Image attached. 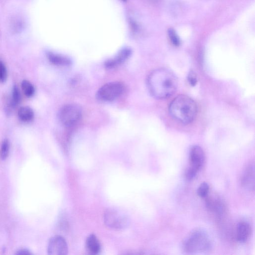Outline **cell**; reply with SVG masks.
Here are the masks:
<instances>
[{
    "label": "cell",
    "mask_w": 255,
    "mask_h": 255,
    "mask_svg": "<svg viewBox=\"0 0 255 255\" xmlns=\"http://www.w3.org/2000/svg\"><path fill=\"white\" fill-rule=\"evenodd\" d=\"M146 83L149 93L157 99L169 97L176 91L178 85L175 75L169 70L163 68L151 72Z\"/></svg>",
    "instance_id": "6da1fadb"
},
{
    "label": "cell",
    "mask_w": 255,
    "mask_h": 255,
    "mask_svg": "<svg viewBox=\"0 0 255 255\" xmlns=\"http://www.w3.org/2000/svg\"><path fill=\"white\" fill-rule=\"evenodd\" d=\"M197 112L194 101L186 95H179L174 98L169 106V112L173 119L184 124L191 123Z\"/></svg>",
    "instance_id": "7a4b0ae2"
},
{
    "label": "cell",
    "mask_w": 255,
    "mask_h": 255,
    "mask_svg": "<svg viewBox=\"0 0 255 255\" xmlns=\"http://www.w3.org/2000/svg\"><path fill=\"white\" fill-rule=\"evenodd\" d=\"M212 243L208 235L202 231L197 230L192 233L185 240L183 248L188 254L207 252L212 248Z\"/></svg>",
    "instance_id": "3957f363"
},
{
    "label": "cell",
    "mask_w": 255,
    "mask_h": 255,
    "mask_svg": "<svg viewBox=\"0 0 255 255\" xmlns=\"http://www.w3.org/2000/svg\"><path fill=\"white\" fill-rule=\"evenodd\" d=\"M104 220L108 227L115 230L125 229L129 224L128 216L123 211L115 208L106 210L104 215Z\"/></svg>",
    "instance_id": "277c9868"
},
{
    "label": "cell",
    "mask_w": 255,
    "mask_h": 255,
    "mask_svg": "<svg viewBox=\"0 0 255 255\" xmlns=\"http://www.w3.org/2000/svg\"><path fill=\"white\" fill-rule=\"evenodd\" d=\"M81 116V109L74 104L64 106L58 114L59 121L65 127H71L75 125L80 120Z\"/></svg>",
    "instance_id": "5b68a950"
},
{
    "label": "cell",
    "mask_w": 255,
    "mask_h": 255,
    "mask_svg": "<svg viewBox=\"0 0 255 255\" xmlns=\"http://www.w3.org/2000/svg\"><path fill=\"white\" fill-rule=\"evenodd\" d=\"M124 85L118 82L107 83L99 88L97 98L104 102H111L120 97L124 91Z\"/></svg>",
    "instance_id": "8992f818"
},
{
    "label": "cell",
    "mask_w": 255,
    "mask_h": 255,
    "mask_svg": "<svg viewBox=\"0 0 255 255\" xmlns=\"http://www.w3.org/2000/svg\"><path fill=\"white\" fill-rule=\"evenodd\" d=\"M68 249L66 241L62 237L54 236L51 238L48 244L47 252L50 255H65Z\"/></svg>",
    "instance_id": "52a82bcc"
},
{
    "label": "cell",
    "mask_w": 255,
    "mask_h": 255,
    "mask_svg": "<svg viewBox=\"0 0 255 255\" xmlns=\"http://www.w3.org/2000/svg\"><path fill=\"white\" fill-rule=\"evenodd\" d=\"M205 158V153L201 147L197 145L191 146L189 154V167L199 171L204 164Z\"/></svg>",
    "instance_id": "ba28073f"
},
{
    "label": "cell",
    "mask_w": 255,
    "mask_h": 255,
    "mask_svg": "<svg viewBox=\"0 0 255 255\" xmlns=\"http://www.w3.org/2000/svg\"><path fill=\"white\" fill-rule=\"evenodd\" d=\"M254 163H250L245 168L241 178V183L245 188L250 190H254L255 168Z\"/></svg>",
    "instance_id": "9c48e42d"
},
{
    "label": "cell",
    "mask_w": 255,
    "mask_h": 255,
    "mask_svg": "<svg viewBox=\"0 0 255 255\" xmlns=\"http://www.w3.org/2000/svg\"><path fill=\"white\" fill-rule=\"evenodd\" d=\"M206 198V205L211 212L218 216L222 215L225 210V204L218 197H208Z\"/></svg>",
    "instance_id": "30bf717a"
},
{
    "label": "cell",
    "mask_w": 255,
    "mask_h": 255,
    "mask_svg": "<svg viewBox=\"0 0 255 255\" xmlns=\"http://www.w3.org/2000/svg\"><path fill=\"white\" fill-rule=\"evenodd\" d=\"M131 53V50L129 48L122 49L113 58L110 59L105 62V67L108 69L116 67L125 62L130 56Z\"/></svg>",
    "instance_id": "8fae6325"
},
{
    "label": "cell",
    "mask_w": 255,
    "mask_h": 255,
    "mask_svg": "<svg viewBox=\"0 0 255 255\" xmlns=\"http://www.w3.org/2000/svg\"><path fill=\"white\" fill-rule=\"evenodd\" d=\"M251 234V227L247 222L241 221L238 223L236 227L237 240L241 243L247 241Z\"/></svg>",
    "instance_id": "7c38bea8"
},
{
    "label": "cell",
    "mask_w": 255,
    "mask_h": 255,
    "mask_svg": "<svg viewBox=\"0 0 255 255\" xmlns=\"http://www.w3.org/2000/svg\"><path fill=\"white\" fill-rule=\"evenodd\" d=\"M47 56L49 62L52 64L59 66H66L70 65L71 62L67 57L49 52Z\"/></svg>",
    "instance_id": "4fadbf2b"
},
{
    "label": "cell",
    "mask_w": 255,
    "mask_h": 255,
    "mask_svg": "<svg viewBox=\"0 0 255 255\" xmlns=\"http://www.w3.org/2000/svg\"><path fill=\"white\" fill-rule=\"evenodd\" d=\"M86 246L88 251L92 254H98L101 251V245L95 235L91 234L87 238Z\"/></svg>",
    "instance_id": "5bb4252c"
},
{
    "label": "cell",
    "mask_w": 255,
    "mask_h": 255,
    "mask_svg": "<svg viewBox=\"0 0 255 255\" xmlns=\"http://www.w3.org/2000/svg\"><path fill=\"white\" fill-rule=\"evenodd\" d=\"M17 115L21 121L28 122L31 121L34 118V112L32 109L28 106L20 107L17 112Z\"/></svg>",
    "instance_id": "9a60e30c"
},
{
    "label": "cell",
    "mask_w": 255,
    "mask_h": 255,
    "mask_svg": "<svg viewBox=\"0 0 255 255\" xmlns=\"http://www.w3.org/2000/svg\"><path fill=\"white\" fill-rule=\"evenodd\" d=\"M21 86L23 93L26 97H30L34 95L35 88L33 85L28 80H23Z\"/></svg>",
    "instance_id": "2e32d148"
},
{
    "label": "cell",
    "mask_w": 255,
    "mask_h": 255,
    "mask_svg": "<svg viewBox=\"0 0 255 255\" xmlns=\"http://www.w3.org/2000/svg\"><path fill=\"white\" fill-rule=\"evenodd\" d=\"M9 142L7 139H4L1 142L0 148V157L5 160L8 156L9 151Z\"/></svg>",
    "instance_id": "e0dca14e"
},
{
    "label": "cell",
    "mask_w": 255,
    "mask_h": 255,
    "mask_svg": "<svg viewBox=\"0 0 255 255\" xmlns=\"http://www.w3.org/2000/svg\"><path fill=\"white\" fill-rule=\"evenodd\" d=\"M21 100V94L19 89L16 86H14L11 95V104L13 106L17 105Z\"/></svg>",
    "instance_id": "ac0fdd59"
},
{
    "label": "cell",
    "mask_w": 255,
    "mask_h": 255,
    "mask_svg": "<svg viewBox=\"0 0 255 255\" xmlns=\"http://www.w3.org/2000/svg\"><path fill=\"white\" fill-rule=\"evenodd\" d=\"M209 191V184L206 182H203L198 187L197 193L199 197L205 198L208 195Z\"/></svg>",
    "instance_id": "d6986e66"
},
{
    "label": "cell",
    "mask_w": 255,
    "mask_h": 255,
    "mask_svg": "<svg viewBox=\"0 0 255 255\" xmlns=\"http://www.w3.org/2000/svg\"><path fill=\"white\" fill-rule=\"evenodd\" d=\"M169 38L172 44L175 46H178L180 44V41L175 31L172 28L168 30Z\"/></svg>",
    "instance_id": "ffe728a7"
},
{
    "label": "cell",
    "mask_w": 255,
    "mask_h": 255,
    "mask_svg": "<svg viewBox=\"0 0 255 255\" xmlns=\"http://www.w3.org/2000/svg\"><path fill=\"white\" fill-rule=\"evenodd\" d=\"M7 70L4 63L0 61V83H4L7 79Z\"/></svg>",
    "instance_id": "44dd1931"
},
{
    "label": "cell",
    "mask_w": 255,
    "mask_h": 255,
    "mask_svg": "<svg viewBox=\"0 0 255 255\" xmlns=\"http://www.w3.org/2000/svg\"><path fill=\"white\" fill-rule=\"evenodd\" d=\"M198 172L196 169L189 167L185 172V176L186 179L188 181L193 180L196 177Z\"/></svg>",
    "instance_id": "7402d4cb"
},
{
    "label": "cell",
    "mask_w": 255,
    "mask_h": 255,
    "mask_svg": "<svg viewBox=\"0 0 255 255\" xmlns=\"http://www.w3.org/2000/svg\"><path fill=\"white\" fill-rule=\"evenodd\" d=\"M188 81L192 86L196 85L197 82V78L196 73L193 71H191L188 75Z\"/></svg>",
    "instance_id": "603a6c76"
},
{
    "label": "cell",
    "mask_w": 255,
    "mask_h": 255,
    "mask_svg": "<svg viewBox=\"0 0 255 255\" xmlns=\"http://www.w3.org/2000/svg\"><path fill=\"white\" fill-rule=\"evenodd\" d=\"M15 254L16 255H32V253L29 250L24 249H20V250L17 251V252L15 253Z\"/></svg>",
    "instance_id": "cb8c5ba5"
},
{
    "label": "cell",
    "mask_w": 255,
    "mask_h": 255,
    "mask_svg": "<svg viewBox=\"0 0 255 255\" xmlns=\"http://www.w3.org/2000/svg\"><path fill=\"white\" fill-rule=\"evenodd\" d=\"M124 0V1H126V0Z\"/></svg>",
    "instance_id": "d4e9b609"
}]
</instances>
